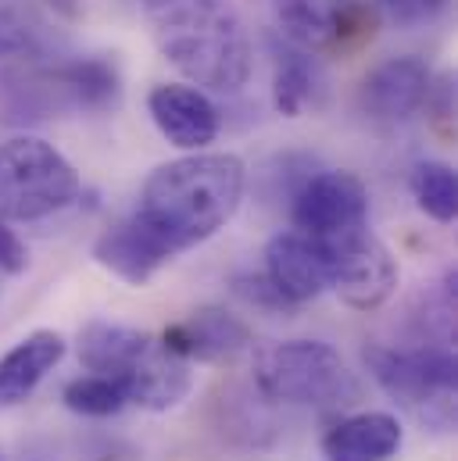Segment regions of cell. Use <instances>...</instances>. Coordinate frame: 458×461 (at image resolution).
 Returning <instances> with one entry per match:
<instances>
[{"instance_id": "obj_1", "label": "cell", "mask_w": 458, "mask_h": 461, "mask_svg": "<svg viewBox=\"0 0 458 461\" xmlns=\"http://www.w3.org/2000/svg\"><path fill=\"white\" fill-rule=\"evenodd\" d=\"M247 168L236 154L190 150L187 158L158 165L136 204V219L154 230L172 254H183L226 226L243 201Z\"/></svg>"}, {"instance_id": "obj_2", "label": "cell", "mask_w": 458, "mask_h": 461, "mask_svg": "<svg viewBox=\"0 0 458 461\" xmlns=\"http://www.w3.org/2000/svg\"><path fill=\"white\" fill-rule=\"evenodd\" d=\"M158 50L194 86L236 94L251 79V40L229 0H154L147 4Z\"/></svg>"}, {"instance_id": "obj_3", "label": "cell", "mask_w": 458, "mask_h": 461, "mask_svg": "<svg viewBox=\"0 0 458 461\" xmlns=\"http://www.w3.org/2000/svg\"><path fill=\"white\" fill-rule=\"evenodd\" d=\"M79 365L122 386L125 404L147 411H172L194 390L190 361L169 350L161 337L122 322L94 319L79 330Z\"/></svg>"}, {"instance_id": "obj_4", "label": "cell", "mask_w": 458, "mask_h": 461, "mask_svg": "<svg viewBox=\"0 0 458 461\" xmlns=\"http://www.w3.org/2000/svg\"><path fill=\"white\" fill-rule=\"evenodd\" d=\"M254 383L265 397L301 408H347L362 401V379L341 350L323 340H276L254 354Z\"/></svg>"}, {"instance_id": "obj_5", "label": "cell", "mask_w": 458, "mask_h": 461, "mask_svg": "<svg viewBox=\"0 0 458 461\" xmlns=\"http://www.w3.org/2000/svg\"><path fill=\"white\" fill-rule=\"evenodd\" d=\"M79 172L40 136L0 143V222H40L79 201Z\"/></svg>"}, {"instance_id": "obj_6", "label": "cell", "mask_w": 458, "mask_h": 461, "mask_svg": "<svg viewBox=\"0 0 458 461\" xmlns=\"http://www.w3.org/2000/svg\"><path fill=\"white\" fill-rule=\"evenodd\" d=\"M365 368L380 390L434 429L455 422V354L448 347H365Z\"/></svg>"}, {"instance_id": "obj_7", "label": "cell", "mask_w": 458, "mask_h": 461, "mask_svg": "<svg viewBox=\"0 0 458 461\" xmlns=\"http://www.w3.org/2000/svg\"><path fill=\"white\" fill-rule=\"evenodd\" d=\"M330 254V290L354 312H376L398 290V261L369 230L323 240Z\"/></svg>"}, {"instance_id": "obj_8", "label": "cell", "mask_w": 458, "mask_h": 461, "mask_svg": "<svg viewBox=\"0 0 458 461\" xmlns=\"http://www.w3.org/2000/svg\"><path fill=\"white\" fill-rule=\"evenodd\" d=\"M290 219L298 232L316 240H337L354 230H365L369 190L354 172H341V168L319 172L298 190Z\"/></svg>"}, {"instance_id": "obj_9", "label": "cell", "mask_w": 458, "mask_h": 461, "mask_svg": "<svg viewBox=\"0 0 458 461\" xmlns=\"http://www.w3.org/2000/svg\"><path fill=\"white\" fill-rule=\"evenodd\" d=\"M272 14L287 43L308 54L344 47L369 29L362 0H272Z\"/></svg>"}, {"instance_id": "obj_10", "label": "cell", "mask_w": 458, "mask_h": 461, "mask_svg": "<svg viewBox=\"0 0 458 461\" xmlns=\"http://www.w3.org/2000/svg\"><path fill=\"white\" fill-rule=\"evenodd\" d=\"M430 97V65L416 54L387 58L358 86V108L376 122H405Z\"/></svg>"}, {"instance_id": "obj_11", "label": "cell", "mask_w": 458, "mask_h": 461, "mask_svg": "<svg viewBox=\"0 0 458 461\" xmlns=\"http://www.w3.org/2000/svg\"><path fill=\"white\" fill-rule=\"evenodd\" d=\"M147 112L158 132L179 150H205L219 136V108L197 86L161 83L147 94Z\"/></svg>"}, {"instance_id": "obj_12", "label": "cell", "mask_w": 458, "mask_h": 461, "mask_svg": "<svg viewBox=\"0 0 458 461\" xmlns=\"http://www.w3.org/2000/svg\"><path fill=\"white\" fill-rule=\"evenodd\" d=\"M265 276L283 297L305 304L330 290V254L326 243L305 232H276L265 243Z\"/></svg>"}, {"instance_id": "obj_13", "label": "cell", "mask_w": 458, "mask_h": 461, "mask_svg": "<svg viewBox=\"0 0 458 461\" xmlns=\"http://www.w3.org/2000/svg\"><path fill=\"white\" fill-rule=\"evenodd\" d=\"M161 340L169 350H176L179 357H187L190 365H219V361H233L236 354H243L251 347V330L243 319H236L226 308H197L187 319L172 322Z\"/></svg>"}, {"instance_id": "obj_14", "label": "cell", "mask_w": 458, "mask_h": 461, "mask_svg": "<svg viewBox=\"0 0 458 461\" xmlns=\"http://www.w3.org/2000/svg\"><path fill=\"white\" fill-rule=\"evenodd\" d=\"M172 258H176L172 247L154 230H147L136 215L125 222H114L112 230H105L94 243V261L129 286L151 283Z\"/></svg>"}, {"instance_id": "obj_15", "label": "cell", "mask_w": 458, "mask_h": 461, "mask_svg": "<svg viewBox=\"0 0 458 461\" xmlns=\"http://www.w3.org/2000/svg\"><path fill=\"white\" fill-rule=\"evenodd\" d=\"M69 340L54 330H36L22 337L0 357V411L18 408L36 393V386L61 365Z\"/></svg>"}, {"instance_id": "obj_16", "label": "cell", "mask_w": 458, "mask_h": 461, "mask_svg": "<svg viewBox=\"0 0 458 461\" xmlns=\"http://www.w3.org/2000/svg\"><path fill=\"white\" fill-rule=\"evenodd\" d=\"M405 429L390 411H358L347 415L323 437L326 461H390L401 451Z\"/></svg>"}, {"instance_id": "obj_17", "label": "cell", "mask_w": 458, "mask_h": 461, "mask_svg": "<svg viewBox=\"0 0 458 461\" xmlns=\"http://www.w3.org/2000/svg\"><path fill=\"white\" fill-rule=\"evenodd\" d=\"M40 83V108L50 112V104H58V97L69 108H83V112H105L118 101V72L108 61H72V65H58L36 76Z\"/></svg>"}, {"instance_id": "obj_18", "label": "cell", "mask_w": 458, "mask_h": 461, "mask_svg": "<svg viewBox=\"0 0 458 461\" xmlns=\"http://www.w3.org/2000/svg\"><path fill=\"white\" fill-rule=\"evenodd\" d=\"M54 50V25L36 0H0V61H36Z\"/></svg>"}, {"instance_id": "obj_19", "label": "cell", "mask_w": 458, "mask_h": 461, "mask_svg": "<svg viewBox=\"0 0 458 461\" xmlns=\"http://www.w3.org/2000/svg\"><path fill=\"white\" fill-rule=\"evenodd\" d=\"M316 97V61L308 50L287 43L276 47V76H272V104L287 118H298Z\"/></svg>"}, {"instance_id": "obj_20", "label": "cell", "mask_w": 458, "mask_h": 461, "mask_svg": "<svg viewBox=\"0 0 458 461\" xmlns=\"http://www.w3.org/2000/svg\"><path fill=\"white\" fill-rule=\"evenodd\" d=\"M408 190L419 204V212H426L434 222L448 226L455 222L458 212V179L455 168L444 161H419L408 176Z\"/></svg>"}, {"instance_id": "obj_21", "label": "cell", "mask_w": 458, "mask_h": 461, "mask_svg": "<svg viewBox=\"0 0 458 461\" xmlns=\"http://www.w3.org/2000/svg\"><path fill=\"white\" fill-rule=\"evenodd\" d=\"M61 404L76 415H87V419H112L125 408V393L114 379L90 372V375H79V379L65 383Z\"/></svg>"}, {"instance_id": "obj_22", "label": "cell", "mask_w": 458, "mask_h": 461, "mask_svg": "<svg viewBox=\"0 0 458 461\" xmlns=\"http://www.w3.org/2000/svg\"><path fill=\"white\" fill-rule=\"evenodd\" d=\"M233 294H236L240 301H247L251 308L269 312V315H287V312L298 308L290 297H283V294L276 290V283H272L265 272H243V276H236V279H233Z\"/></svg>"}, {"instance_id": "obj_23", "label": "cell", "mask_w": 458, "mask_h": 461, "mask_svg": "<svg viewBox=\"0 0 458 461\" xmlns=\"http://www.w3.org/2000/svg\"><path fill=\"white\" fill-rule=\"evenodd\" d=\"M444 7H448V0H383V11L398 29H419V25L434 22Z\"/></svg>"}, {"instance_id": "obj_24", "label": "cell", "mask_w": 458, "mask_h": 461, "mask_svg": "<svg viewBox=\"0 0 458 461\" xmlns=\"http://www.w3.org/2000/svg\"><path fill=\"white\" fill-rule=\"evenodd\" d=\"M25 268H29L25 243L0 222V272H7V276H22Z\"/></svg>"}, {"instance_id": "obj_25", "label": "cell", "mask_w": 458, "mask_h": 461, "mask_svg": "<svg viewBox=\"0 0 458 461\" xmlns=\"http://www.w3.org/2000/svg\"><path fill=\"white\" fill-rule=\"evenodd\" d=\"M101 461H118V458H101Z\"/></svg>"}, {"instance_id": "obj_26", "label": "cell", "mask_w": 458, "mask_h": 461, "mask_svg": "<svg viewBox=\"0 0 458 461\" xmlns=\"http://www.w3.org/2000/svg\"><path fill=\"white\" fill-rule=\"evenodd\" d=\"M143 4H154V0H143Z\"/></svg>"}, {"instance_id": "obj_27", "label": "cell", "mask_w": 458, "mask_h": 461, "mask_svg": "<svg viewBox=\"0 0 458 461\" xmlns=\"http://www.w3.org/2000/svg\"><path fill=\"white\" fill-rule=\"evenodd\" d=\"M0 461H4V455H0Z\"/></svg>"}]
</instances>
